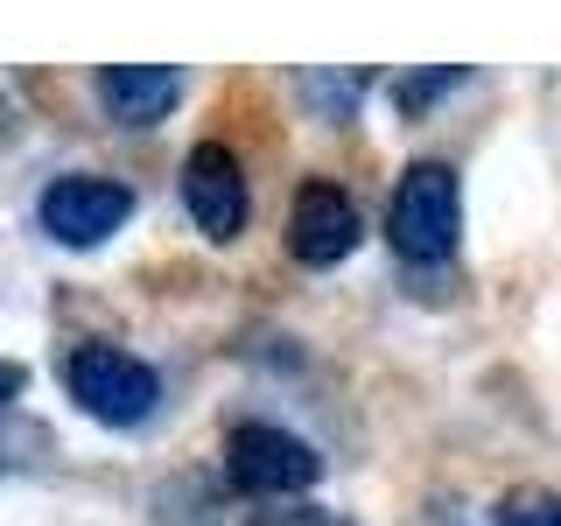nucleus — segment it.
<instances>
[{"mask_svg":"<svg viewBox=\"0 0 561 526\" xmlns=\"http://www.w3.org/2000/svg\"><path fill=\"white\" fill-rule=\"evenodd\" d=\"M57 379H64V393L78 400L84 414L105 421V428H134V421H148L154 400H162L154 365L134 358V351H119V344H70Z\"/></svg>","mask_w":561,"mask_h":526,"instance_id":"f257e3e1","label":"nucleus"},{"mask_svg":"<svg viewBox=\"0 0 561 526\" xmlns=\"http://www.w3.org/2000/svg\"><path fill=\"white\" fill-rule=\"evenodd\" d=\"M35 218L57 245H99L113 239L119 225L134 218V190L119 175H92V169H70V175H49L43 197H35Z\"/></svg>","mask_w":561,"mask_h":526,"instance_id":"7ed1b4c3","label":"nucleus"},{"mask_svg":"<svg viewBox=\"0 0 561 526\" xmlns=\"http://www.w3.org/2000/svg\"><path fill=\"white\" fill-rule=\"evenodd\" d=\"M386 232L408 260H449L456 253V175L443 162H408L386 204Z\"/></svg>","mask_w":561,"mask_h":526,"instance_id":"20e7f679","label":"nucleus"},{"mask_svg":"<svg viewBox=\"0 0 561 526\" xmlns=\"http://www.w3.org/2000/svg\"><path fill=\"white\" fill-rule=\"evenodd\" d=\"M499 526H561V499L554 491H519L499 505Z\"/></svg>","mask_w":561,"mask_h":526,"instance_id":"1a4fd4ad","label":"nucleus"},{"mask_svg":"<svg viewBox=\"0 0 561 526\" xmlns=\"http://www.w3.org/2000/svg\"><path fill=\"white\" fill-rule=\"evenodd\" d=\"M225 478L253 499H288V491H309L323 478V456H316L302 435L274 428V421H239L225 435Z\"/></svg>","mask_w":561,"mask_h":526,"instance_id":"f03ea898","label":"nucleus"},{"mask_svg":"<svg viewBox=\"0 0 561 526\" xmlns=\"http://www.w3.org/2000/svg\"><path fill=\"white\" fill-rule=\"evenodd\" d=\"M295 92L316 99V105H330V113H351V105H358V92H365V78H358V70H337V78L302 70V78H295Z\"/></svg>","mask_w":561,"mask_h":526,"instance_id":"6e6552de","label":"nucleus"},{"mask_svg":"<svg viewBox=\"0 0 561 526\" xmlns=\"http://www.w3.org/2000/svg\"><path fill=\"white\" fill-rule=\"evenodd\" d=\"M463 78V70H428V78H400L393 84V99H400V113H421V105H428L435 92H449V84Z\"/></svg>","mask_w":561,"mask_h":526,"instance_id":"9d476101","label":"nucleus"},{"mask_svg":"<svg viewBox=\"0 0 561 526\" xmlns=\"http://www.w3.org/2000/svg\"><path fill=\"white\" fill-rule=\"evenodd\" d=\"M365 239V218H358V197L330 175H309L288 204V253L302 267H337L351 245Z\"/></svg>","mask_w":561,"mask_h":526,"instance_id":"39448f33","label":"nucleus"},{"mask_svg":"<svg viewBox=\"0 0 561 526\" xmlns=\"http://www.w3.org/2000/svg\"><path fill=\"white\" fill-rule=\"evenodd\" d=\"M183 210L204 239H239L245 232V169L225 140H197L183 155Z\"/></svg>","mask_w":561,"mask_h":526,"instance_id":"423d86ee","label":"nucleus"},{"mask_svg":"<svg viewBox=\"0 0 561 526\" xmlns=\"http://www.w3.org/2000/svg\"><path fill=\"white\" fill-rule=\"evenodd\" d=\"M175 99H183V70L175 64H105L99 70V105L119 127H154Z\"/></svg>","mask_w":561,"mask_h":526,"instance_id":"0eeeda50","label":"nucleus"}]
</instances>
